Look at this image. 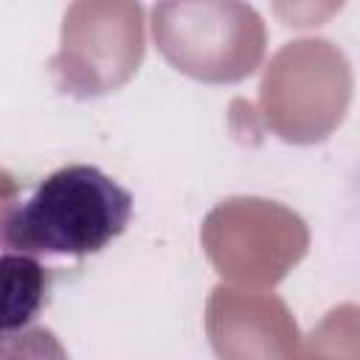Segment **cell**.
<instances>
[{
	"label": "cell",
	"mask_w": 360,
	"mask_h": 360,
	"mask_svg": "<svg viewBox=\"0 0 360 360\" xmlns=\"http://www.w3.org/2000/svg\"><path fill=\"white\" fill-rule=\"evenodd\" d=\"M132 194L90 163L45 174L28 197L6 205L3 248L28 256L84 259L101 253L132 219Z\"/></svg>",
	"instance_id": "1"
},
{
	"label": "cell",
	"mask_w": 360,
	"mask_h": 360,
	"mask_svg": "<svg viewBox=\"0 0 360 360\" xmlns=\"http://www.w3.org/2000/svg\"><path fill=\"white\" fill-rule=\"evenodd\" d=\"M3 332L11 335L14 329L28 326L45 307L51 290V267H45L37 256L3 250Z\"/></svg>",
	"instance_id": "2"
},
{
	"label": "cell",
	"mask_w": 360,
	"mask_h": 360,
	"mask_svg": "<svg viewBox=\"0 0 360 360\" xmlns=\"http://www.w3.org/2000/svg\"><path fill=\"white\" fill-rule=\"evenodd\" d=\"M354 188H357V202H354V205H357V217H360V177H357V183H354Z\"/></svg>",
	"instance_id": "3"
}]
</instances>
